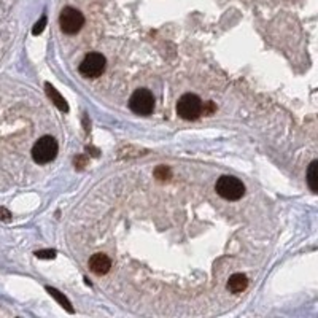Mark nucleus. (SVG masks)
Returning a JSON list of instances; mask_svg holds the SVG:
<instances>
[{
    "instance_id": "nucleus-12",
    "label": "nucleus",
    "mask_w": 318,
    "mask_h": 318,
    "mask_svg": "<svg viewBox=\"0 0 318 318\" xmlns=\"http://www.w3.org/2000/svg\"><path fill=\"white\" fill-rule=\"evenodd\" d=\"M155 177L161 181H166V180L172 178V170L167 166H158L155 169Z\"/></svg>"
},
{
    "instance_id": "nucleus-11",
    "label": "nucleus",
    "mask_w": 318,
    "mask_h": 318,
    "mask_svg": "<svg viewBox=\"0 0 318 318\" xmlns=\"http://www.w3.org/2000/svg\"><path fill=\"white\" fill-rule=\"evenodd\" d=\"M46 291L50 293V294L54 297V299H56L57 302H59V304L64 307V309H65L67 312H69V313H73V307H72L70 301L67 299V297H65L62 293H59V291L56 290V288H51V286H46Z\"/></svg>"
},
{
    "instance_id": "nucleus-8",
    "label": "nucleus",
    "mask_w": 318,
    "mask_h": 318,
    "mask_svg": "<svg viewBox=\"0 0 318 318\" xmlns=\"http://www.w3.org/2000/svg\"><path fill=\"white\" fill-rule=\"evenodd\" d=\"M247 286H248V278L245 274H234L228 280V290L234 294L242 293L244 290H247Z\"/></svg>"
},
{
    "instance_id": "nucleus-16",
    "label": "nucleus",
    "mask_w": 318,
    "mask_h": 318,
    "mask_svg": "<svg viewBox=\"0 0 318 318\" xmlns=\"http://www.w3.org/2000/svg\"><path fill=\"white\" fill-rule=\"evenodd\" d=\"M10 217H12V214L7 210V208H0V220H4V221H10Z\"/></svg>"
},
{
    "instance_id": "nucleus-15",
    "label": "nucleus",
    "mask_w": 318,
    "mask_h": 318,
    "mask_svg": "<svg viewBox=\"0 0 318 318\" xmlns=\"http://www.w3.org/2000/svg\"><path fill=\"white\" fill-rule=\"evenodd\" d=\"M211 112H215V105H214V102L202 103V113H204V115H210Z\"/></svg>"
},
{
    "instance_id": "nucleus-14",
    "label": "nucleus",
    "mask_w": 318,
    "mask_h": 318,
    "mask_svg": "<svg viewBox=\"0 0 318 318\" xmlns=\"http://www.w3.org/2000/svg\"><path fill=\"white\" fill-rule=\"evenodd\" d=\"M45 26H46V16L43 15V16L40 18V21H37V23H35V26H34V29H32V34H34V35H40V34L45 31Z\"/></svg>"
},
{
    "instance_id": "nucleus-10",
    "label": "nucleus",
    "mask_w": 318,
    "mask_h": 318,
    "mask_svg": "<svg viewBox=\"0 0 318 318\" xmlns=\"http://www.w3.org/2000/svg\"><path fill=\"white\" fill-rule=\"evenodd\" d=\"M307 183L312 192L318 191V161H312L307 169Z\"/></svg>"
},
{
    "instance_id": "nucleus-2",
    "label": "nucleus",
    "mask_w": 318,
    "mask_h": 318,
    "mask_svg": "<svg viewBox=\"0 0 318 318\" xmlns=\"http://www.w3.org/2000/svg\"><path fill=\"white\" fill-rule=\"evenodd\" d=\"M57 142L51 136H43L38 139L32 147V158L37 164H48L57 156Z\"/></svg>"
},
{
    "instance_id": "nucleus-6",
    "label": "nucleus",
    "mask_w": 318,
    "mask_h": 318,
    "mask_svg": "<svg viewBox=\"0 0 318 318\" xmlns=\"http://www.w3.org/2000/svg\"><path fill=\"white\" fill-rule=\"evenodd\" d=\"M105 65H107V59L100 53H89L84 56V59L81 61L78 70L86 78H97L105 70Z\"/></svg>"
},
{
    "instance_id": "nucleus-3",
    "label": "nucleus",
    "mask_w": 318,
    "mask_h": 318,
    "mask_svg": "<svg viewBox=\"0 0 318 318\" xmlns=\"http://www.w3.org/2000/svg\"><path fill=\"white\" fill-rule=\"evenodd\" d=\"M177 115L186 121H194L202 115V100L196 94H183L177 102Z\"/></svg>"
},
{
    "instance_id": "nucleus-9",
    "label": "nucleus",
    "mask_w": 318,
    "mask_h": 318,
    "mask_svg": "<svg viewBox=\"0 0 318 318\" xmlns=\"http://www.w3.org/2000/svg\"><path fill=\"white\" fill-rule=\"evenodd\" d=\"M45 91H46V94H48V97L51 99V102H53L61 112H69V105H67L65 99L59 94V91H57V89L54 88V86H51V83H45Z\"/></svg>"
},
{
    "instance_id": "nucleus-1",
    "label": "nucleus",
    "mask_w": 318,
    "mask_h": 318,
    "mask_svg": "<svg viewBox=\"0 0 318 318\" xmlns=\"http://www.w3.org/2000/svg\"><path fill=\"white\" fill-rule=\"evenodd\" d=\"M215 191L226 200H239L245 194V185L233 175H223L217 180Z\"/></svg>"
},
{
    "instance_id": "nucleus-7",
    "label": "nucleus",
    "mask_w": 318,
    "mask_h": 318,
    "mask_svg": "<svg viewBox=\"0 0 318 318\" xmlns=\"http://www.w3.org/2000/svg\"><path fill=\"white\" fill-rule=\"evenodd\" d=\"M89 269L95 275H105L112 269V259L105 253H95L89 258Z\"/></svg>"
},
{
    "instance_id": "nucleus-13",
    "label": "nucleus",
    "mask_w": 318,
    "mask_h": 318,
    "mask_svg": "<svg viewBox=\"0 0 318 318\" xmlns=\"http://www.w3.org/2000/svg\"><path fill=\"white\" fill-rule=\"evenodd\" d=\"M35 256L38 259H54L56 250H38V252H35Z\"/></svg>"
},
{
    "instance_id": "nucleus-4",
    "label": "nucleus",
    "mask_w": 318,
    "mask_h": 318,
    "mask_svg": "<svg viewBox=\"0 0 318 318\" xmlns=\"http://www.w3.org/2000/svg\"><path fill=\"white\" fill-rule=\"evenodd\" d=\"M129 109L136 115H142V117L151 115L153 110H155V97H153L151 91L147 88L134 91V94L129 99Z\"/></svg>"
},
{
    "instance_id": "nucleus-5",
    "label": "nucleus",
    "mask_w": 318,
    "mask_h": 318,
    "mask_svg": "<svg viewBox=\"0 0 318 318\" xmlns=\"http://www.w3.org/2000/svg\"><path fill=\"white\" fill-rule=\"evenodd\" d=\"M59 26L61 31L67 35H75L81 31L84 26V16L80 10L73 7H65L59 15Z\"/></svg>"
}]
</instances>
